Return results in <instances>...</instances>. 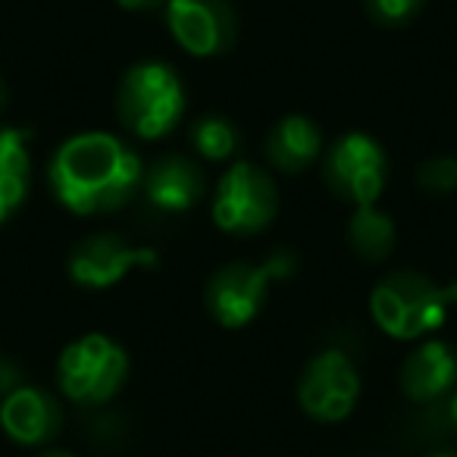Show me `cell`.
Instances as JSON below:
<instances>
[{"instance_id":"obj_24","label":"cell","mask_w":457,"mask_h":457,"mask_svg":"<svg viewBox=\"0 0 457 457\" xmlns=\"http://www.w3.org/2000/svg\"><path fill=\"white\" fill-rule=\"evenodd\" d=\"M38 457H76V454H70V451H45V454H38Z\"/></svg>"},{"instance_id":"obj_11","label":"cell","mask_w":457,"mask_h":457,"mask_svg":"<svg viewBox=\"0 0 457 457\" xmlns=\"http://www.w3.org/2000/svg\"><path fill=\"white\" fill-rule=\"evenodd\" d=\"M0 429L22 448L51 445L63 432V404L41 386H20L0 398Z\"/></svg>"},{"instance_id":"obj_15","label":"cell","mask_w":457,"mask_h":457,"mask_svg":"<svg viewBox=\"0 0 457 457\" xmlns=\"http://www.w3.org/2000/svg\"><path fill=\"white\" fill-rule=\"evenodd\" d=\"M32 191V135L0 126V226L22 210Z\"/></svg>"},{"instance_id":"obj_18","label":"cell","mask_w":457,"mask_h":457,"mask_svg":"<svg viewBox=\"0 0 457 457\" xmlns=\"http://www.w3.org/2000/svg\"><path fill=\"white\" fill-rule=\"evenodd\" d=\"M417 182L429 195H451L457 188V157H451V154L426 157L417 170Z\"/></svg>"},{"instance_id":"obj_9","label":"cell","mask_w":457,"mask_h":457,"mask_svg":"<svg viewBox=\"0 0 457 457\" xmlns=\"http://www.w3.org/2000/svg\"><path fill=\"white\" fill-rule=\"evenodd\" d=\"M154 263H157L154 248L135 245L116 232H95V236H85L82 242L72 245L66 273L79 288L104 292V288L120 286L132 270L154 267Z\"/></svg>"},{"instance_id":"obj_1","label":"cell","mask_w":457,"mask_h":457,"mask_svg":"<svg viewBox=\"0 0 457 457\" xmlns=\"http://www.w3.org/2000/svg\"><path fill=\"white\" fill-rule=\"evenodd\" d=\"M145 182L138 151L113 132H79L47 163L51 195L72 216H107L122 210Z\"/></svg>"},{"instance_id":"obj_3","label":"cell","mask_w":457,"mask_h":457,"mask_svg":"<svg viewBox=\"0 0 457 457\" xmlns=\"http://www.w3.org/2000/svg\"><path fill=\"white\" fill-rule=\"evenodd\" d=\"M116 116L141 141L170 138L185 116V85L176 66L163 60L129 66L116 88Z\"/></svg>"},{"instance_id":"obj_14","label":"cell","mask_w":457,"mask_h":457,"mask_svg":"<svg viewBox=\"0 0 457 457\" xmlns=\"http://www.w3.org/2000/svg\"><path fill=\"white\" fill-rule=\"evenodd\" d=\"M326 151L323 129L311 120V116H282L273 129H270L267 141H263V154H267L270 166L286 176L304 172L307 166H313Z\"/></svg>"},{"instance_id":"obj_23","label":"cell","mask_w":457,"mask_h":457,"mask_svg":"<svg viewBox=\"0 0 457 457\" xmlns=\"http://www.w3.org/2000/svg\"><path fill=\"white\" fill-rule=\"evenodd\" d=\"M7 104H10V88L4 82V76H0V110H7Z\"/></svg>"},{"instance_id":"obj_17","label":"cell","mask_w":457,"mask_h":457,"mask_svg":"<svg viewBox=\"0 0 457 457\" xmlns=\"http://www.w3.org/2000/svg\"><path fill=\"white\" fill-rule=\"evenodd\" d=\"M238 129L236 122H228L226 116H204L191 126V147L201 160L210 163H226V160H236L238 154Z\"/></svg>"},{"instance_id":"obj_4","label":"cell","mask_w":457,"mask_h":457,"mask_svg":"<svg viewBox=\"0 0 457 457\" xmlns=\"http://www.w3.org/2000/svg\"><path fill=\"white\" fill-rule=\"evenodd\" d=\"M295 270H298V257L292 251H276L257 263H226L210 276L204 288V307L222 329H245L261 317L273 286L292 279Z\"/></svg>"},{"instance_id":"obj_7","label":"cell","mask_w":457,"mask_h":457,"mask_svg":"<svg viewBox=\"0 0 457 457\" xmlns=\"http://www.w3.org/2000/svg\"><path fill=\"white\" fill-rule=\"evenodd\" d=\"M323 182L338 201L370 207L382 197L388 182V154L373 135L345 132L320 157Z\"/></svg>"},{"instance_id":"obj_22","label":"cell","mask_w":457,"mask_h":457,"mask_svg":"<svg viewBox=\"0 0 457 457\" xmlns=\"http://www.w3.org/2000/svg\"><path fill=\"white\" fill-rule=\"evenodd\" d=\"M448 417H451V423L457 426V388L451 392V398H448Z\"/></svg>"},{"instance_id":"obj_6","label":"cell","mask_w":457,"mask_h":457,"mask_svg":"<svg viewBox=\"0 0 457 457\" xmlns=\"http://www.w3.org/2000/svg\"><path fill=\"white\" fill-rule=\"evenodd\" d=\"M279 216V188L263 166L232 160L220 176L210 201V220L226 236H261Z\"/></svg>"},{"instance_id":"obj_2","label":"cell","mask_w":457,"mask_h":457,"mask_svg":"<svg viewBox=\"0 0 457 457\" xmlns=\"http://www.w3.org/2000/svg\"><path fill=\"white\" fill-rule=\"evenodd\" d=\"M457 307V279L438 286L417 270H395L370 292V317L395 342H423L448 323Z\"/></svg>"},{"instance_id":"obj_21","label":"cell","mask_w":457,"mask_h":457,"mask_svg":"<svg viewBox=\"0 0 457 457\" xmlns=\"http://www.w3.org/2000/svg\"><path fill=\"white\" fill-rule=\"evenodd\" d=\"M122 10L129 13H145V10H154V7H166V0H116Z\"/></svg>"},{"instance_id":"obj_16","label":"cell","mask_w":457,"mask_h":457,"mask_svg":"<svg viewBox=\"0 0 457 457\" xmlns=\"http://www.w3.org/2000/svg\"><path fill=\"white\" fill-rule=\"evenodd\" d=\"M348 245H351V251L367 263L388 261L395 245H398L395 220L386 210L376 207V204H370V207H354L348 220Z\"/></svg>"},{"instance_id":"obj_10","label":"cell","mask_w":457,"mask_h":457,"mask_svg":"<svg viewBox=\"0 0 457 457\" xmlns=\"http://www.w3.org/2000/svg\"><path fill=\"white\" fill-rule=\"evenodd\" d=\"M166 29L191 57H220L236 45L238 20L226 0H166Z\"/></svg>"},{"instance_id":"obj_5","label":"cell","mask_w":457,"mask_h":457,"mask_svg":"<svg viewBox=\"0 0 457 457\" xmlns=\"http://www.w3.org/2000/svg\"><path fill=\"white\" fill-rule=\"evenodd\" d=\"M129 379V354L116 338L104 332L79 336L60 351L57 388L66 401L82 407H101L122 392Z\"/></svg>"},{"instance_id":"obj_12","label":"cell","mask_w":457,"mask_h":457,"mask_svg":"<svg viewBox=\"0 0 457 457\" xmlns=\"http://www.w3.org/2000/svg\"><path fill=\"white\" fill-rule=\"evenodd\" d=\"M141 191L160 213H188L207 197V176L191 157L170 154L147 166Z\"/></svg>"},{"instance_id":"obj_13","label":"cell","mask_w":457,"mask_h":457,"mask_svg":"<svg viewBox=\"0 0 457 457\" xmlns=\"http://www.w3.org/2000/svg\"><path fill=\"white\" fill-rule=\"evenodd\" d=\"M457 388V351L442 338H423L401 363V392L413 404L451 398Z\"/></svg>"},{"instance_id":"obj_20","label":"cell","mask_w":457,"mask_h":457,"mask_svg":"<svg viewBox=\"0 0 457 457\" xmlns=\"http://www.w3.org/2000/svg\"><path fill=\"white\" fill-rule=\"evenodd\" d=\"M22 376H20V370L13 367L10 361H0V398H7L13 388H20L22 386Z\"/></svg>"},{"instance_id":"obj_19","label":"cell","mask_w":457,"mask_h":457,"mask_svg":"<svg viewBox=\"0 0 457 457\" xmlns=\"http://www.w3.org/2000/svg\"><path fill=\"white\" fill-rule=\"evenodd\" d=\"M426 0H367V10L379 26L401 29L423 10Z\"/></svg>"},{"instance_id":"obj_8","label":"cell","mask_w":457,"mask_h":457,"mask_svg":"<svg viewBox=\"0 0 457 457\" xmlns=\"http://www.w3.org/2000/svg\"><path fill=\"white\" fill-rule=\"evenodd\" d=\"M361 398V373L345 351L329 348L304 363L298 376V404L317 423H342Z\"/></svg>"},{"instance_id":"obj_25","label":"cell","mask_w":457,"mask_h":457,"mask_svg":"<svg viewBox=\"0 0 457 457\" xmlns=\"http://www.w3.org/2000/svg\"><path fill=\"white\" fill-rule=\"evenodd\" d=\"M438 457H457V454H438Z\"/></svg>"}]
</instances>
